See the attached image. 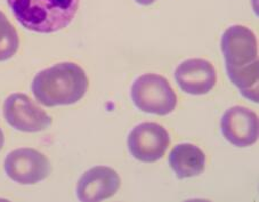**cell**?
Segmentation results:
<instances>
[{
    "instance_id": "9",
    "label": "cell",
    "mask_w": 259,
    "mask_h": 202,
    "mask_svg": "<svg viewBox=\"0 0 259 202\" xmlns=\"http://www.w3.org/2000/svg\"><path fill=\"white\" fill-rule=\"evenodd\" d=\"M121 185L118 173L105 166H96L88 169L80 177L77 194L80 201L96 202L112 197Z\"/></svg>"
},
{
    "instance_id": "10",
    "label": "cell",
    "mask_w": 259,
    "mask_h": 202,
    "mask_svg": "<svg viewBox=\"0 0 259 202\" xmlns=\"http://www.w3.org/2000/svg\"><path fill=\"white\" fill-rule=\"evenodd\" d=\"M175 79L183 92L190 95H204L215 87L216 70L210 62L191 58L177 66Z\"/></svg>"
},
{
    "instance_id": "12",
    "label": "cell",
    "mask_w": 259,
    "mask_h": 202,
    "mask_svg": "<svg viewBox=\"0 0 259 202\" xmlns=\"http://www.w3.org/2000/svg\"><path fill=\"white\" fill-rule=\"evenodd\" d=\"M19 35L14 26L0 12V62L6 61L15 55L19 49Z\"/></svg>"
},
{
    "instance_id": "5",
    "label": "cell",
    "mask_w": 259,
    "mask_h": 202,
    "mask_svg": "<svg viewBox=\"0 0 259 202\" xmlns=\"http://www.w3.org/2000/svg\"><path fill=\"white\" fill-rule=\"evenodd\" d=\"M170 144V136L164 127L155 123L137 125L128 136V149L142 163H155L162 158Z\"/></svg>"
},
{
    "instance_id": "11",
    "label": "cell",
    "mask_w": 259,
    "mask_h": 202,
    "mask_svg": "<svg viewBox=\"0 0 259 202\" xmlns=\"http://www.w3.org/2000/svg\"><path fill=\"white\" fill-rule=\"evenodd\" d=\"M169 164L178 178L194 177L204 172L205 154L198 146L184 143L176 145L171 150Z\"/></svg>"
},
{
    "instance_id": "3",
    "label": "cell",
    "mask_w": 259,
    "mask_h": 202,
    "mask_svg": "<svg viewBox=\"0 0 259 202\" xmlns=\"http://www.w3.org/2000/svg\"><path fill=\"white\" fill-rule=\"evenodd\" d=\"M7 3L25 29L53 33L66 28L73 21L80 0H7Z\"/></svg>"
},
{
    "instance_id": "6",
    "label": "cell",
    "mask_w": 259,
    "mask_h": 202,
    "mask_svg": "<svg viewBox=\"0 0 259 202\" xmlns=\"http://www.w3.org/2000/svg\"><path fill=\"white\" fill-rule=\"evenodd\" d=\"M4 118L20 132L35 133L47 129L52 118L25 94H13L3 106Z\"/></svg>"
},
{
    "instance_id": "4",
    "label": "cell",
    "mask_w": 259,
    "mask_h": 202,
    "mask_svg": "<svg viewBox=\"0 0 259 202\" xmlns=\"http://www.w3.org/2000/svg\"><path fill=\"white\" fill-rule=\"evenodd\" d=\"M134 104L145 113L167 115L175 110L177 96L166 78L159 74H143L131 89Z\"/></svg>"
},
{
    "instance_id": "7",
    "label": "cell",
    "mask_w": 259,
    "mask_h": 202,
    "mask_svg": "<svg viewBox=\"0 0 259 202\" xmlns=\"http://www.w3.org/2000/svg\"><path fill=\"white\" fill-rule=\"evenodd\" d=\"M4 168L7 176L22 185H32L46 179L52 172L49 160L39 151L19 149L6 156Z\"/></svg>"
},
{
    "instance_id": "14",
    "label": "cell",
    "mask_w": 259,
    "mask_h": 202,
    "mask_svg": "<svg viewBox=\"0 0 259 202\" xmlns=\"http://www.w3.org/2000/svg\"><path fill=\"white\" fill-rule=\"evenodd\" d=\"M4 142H5V138H4V133H3V130L0 129V150L3 149Z\"/></svg>"
},
{
    "instance_id": "2",
    "label": "cell",
    "mask_w": 259,
    "mask_h": 202,
    "mask_svg": "<svg viewBox=\"0 0 259 202\" xmlns=\"http://www.w3.org/2000/svg\"><path fill=\"white\" fill-rule=\"evenodd\" d=\"M88 89V78L79 65L71 62L59 63L35 75L32 92L45 106L71 105L79 102Z\"/></svg>"
},
{
    "instance_id": "1",
    "label": "cell",
    "mask_w": 259,
    "mask_h": 202,
    "mask_svg": "<svg viewBox=\"0 0 259 202\" xmlns=\"http://www.w3.org/2000/svg\"><path fill=\"white\" fill-rule=\"evenodd\" d=\"M221 49L232 84L248 100L258 103V43L251 30L232 25L222 35Z\"/></svg>"
},
{
    "instance_id": "13",
    "label": "cell",
    "mask_w": 259,
    "mask_h": 202,
    "mask_svg": "<svg viewBox=\"0 0 259 202\" xmlns=\"http://www.w3.org/2000/svg\"><path fill=\"white\" fill-rule=\"evenodd\" d=\"M135 2L141 4V5H151V4L157 2V0H135Z\"/></svg>"
},
{
    "instance_id": "8",
    "label": "cell",
    "mask_w": 259,
    "mask_h": 202,
    "mask_svg": "<svg viewBox=\"0 0 259 202\" xmlns=\"http://www.w3.org/2000/svg\"><path fill=\"white\" fill-rule=\"evenodd\" d=\"M221 129L231 144L250 146L258 140V116L247 107L233 106L222 116Z\"/></svg>"
}]
</instances>
